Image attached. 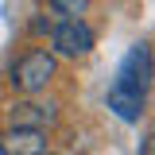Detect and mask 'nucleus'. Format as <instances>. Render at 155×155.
Returning <instances> with one entry per match:
<instances>
[{
	"instance_id": "1",
	"label": "nucleus",
	"mask_w": 155,
	"mask_h": 155,
	"mask_svg": "<svg viewBox=\"0 0 155 155\" xmlns=\"http://www.w3.org/2000/svg\"><path fill=\"white\" fill-rule=\"evenodd\" d=\"M58 62L51 51H31V54H23L16 62V70H12V85L23 89V93H39V89H47V81L54 78Z\"/></svg>"
},
{
	"instance_id": "2",
	"label": "nucleus",
	"mask_w": 155,
	"mask_h": 155,
	"mask_svg": "<svg viewBox=\"0 0 155 155\" xmlns=\"http://www.w3.org/2000/svg\"><path fill=\"white\" fill-rule=\"evenodd\" d=\"M51 47L62 58H85L93 51V31L81 19H62V23L51 27Z\"/></svg>"
},
{
	"instance_id": "3",
	"label": "nucleus",
	"mask_w": 155,
	"mask_h": 155,
	"mask_svg": "<svg viewBox=\"0 0 155 155\" xmlns=\"http://www.w3.org/2000/svg\"><path fill=\"white\" fill-rule=\"evenodd\" d=\"M116 85H124V89H132V93L147 97V89H151V51H147V43H140V47L128 51V58L120 62Z\"/></svg>"
},
{
	"instance_id": "4",
	"label": "nucleus",
	"mask_w": 155,
	"mask_h": 155,
	"mask_svg": "<svg viewBox=\"0 0 155 155\" xmlns=\"http://www.w3.org/2000/svg\"><path fill=\"white\" fill-rule=\"evenodd\" d=\"M4 155H43L47 151V136L43 128H8V136L0 140Z\"/></svg>"
},
{
	"instance_id": "5",
	"label": "nucleus",
	"mask_w": 155,
	"mask_h": 155,
	"mask_svg": "<svg viewBox=\"0 0 155 155\" xmlns=\"http://www.w3.org/2000/svg\"><path fill=\"white\" fill-rule=\"evenodd\" d=\"M54 120V105H35V101H16L8 109V128H43Z\"/></svg>"
},
{
	"instance_id": "6",
	"label": "nucleus",
	"mask_w": 155,
	"mask_h": 155,
	"mask_svg": "<svg viewBox=\"0 0 155 155\" xmlns=\"http://www.w3.org/2000/svg\"><path fill=\"white\" fill-rule=\"evenodd\" d=\"M109 109H113L120 120H140L143 116V93H132L124 85H113L109 89Z\"/></svg>"
},
{
	"instance_id": "7",
	"label": "nucleus",
	"mask_w": 155,
	"mask_h": 155,
	"mask_svg": "<svg viewBox=\"0 0 155 155\" xmlns=\"http://www.w3.org/2000/svg\"><path fill=\"white\" fill-rule=\"evenodd\" d=\"M51 8L58 16H66V19H81L85 8H89V0H51Z\"/></svg>"
},
{
	"instance_id": "8",
	"label": "nucleus",
	"mask_w": 155,
	"mask_h": 155,
	"mask_svg": "<svg viewBox=\"0 0 155 155\" xmlns=\"http://www.w3.org/2000/svg\"><path fill=\"white\" fill-rule=\"evenodd\" d=\"M31 27H35L39 35H43V31H51V27H54V19H51V16H47V19H35V23H31Z\"/></svg>"
},
{
	"instance_id": "9",
	"label": "nucleus",
	"mask_w": 155,
	"mask_h": 155,
	"mask_svg": "<svg viewBox=\"0 0 155 155\" xmlns=\"http://www.w3.org/2000/svg\"><path fill=\"white\" fill-rule=\"evenodd\" d=\"M43 155H47V151H43Z\"/></svg>"
},
{
	"instance_id": "10",
	"label": "nucleus",
	"mask_w": 155,
	"mask_h": 155,
	"mask_svg": "<svg viewBox=\"0 0 155 155\" xmlns=\"http://www.w3.org/2000/svg\"><path fill=\"white\" fill-rule=\"evenodd\" d=\"M0 155H4V151H0Z\"/></svg>"
}]
</instances>
